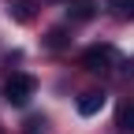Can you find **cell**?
I'll use <instances>...</instances> for the list:
<instances>
[{
  "label": "cell",
  "instance_id": "obj_6",
  "mask_svg": "<svg viewBox=\"0 0 134 134\" xmlns=\"http://www.w3.org/2000/svg\"><path fill=\"white\" fill-rule=\"evenodd\" d=\"M48 45L60 48V45H63V30H52V34H48Z\"/></svg>",
  "mask_w": 134,
  "mask_h": 134
},
{
  "label": "cell",
  "instance_id": "obj_7",
  "mask_svg": "<svg viewBox=\"0 0 134 134\" xmlns=\"http://www.w3.org/2000/svg\"><path fill=\"white\" fill-rule=\"evenodd\" d=\"M119 4H123V15H127V19H134V0H119Z\"/></svg>",
  "mask_w": 134,
  "mask_h": 134
},
{
  "label": "cell",
  "instance_id": "obj_1",
  "mask_svg": "<svg viewBox=\"0 0 134 134\" xmlns=\"http://www.w3.org/2000/svg\"><path fill=\"white\" fill-rule=\"evenodd\" d=\"M34 93H37V78H34V75H26V71H15V75H8V82H4V97H8V104H15V108H26Z\"/></svg>",
  "mask_w": 134,
  "mask_h": 134
},
{
  "label": "cell",
  "instance_id": "obj_2",
  "mask_svg": "<svg viewBox=\"0 0 134 134\" xmlns=\"http://www.w3.org/2000/svg\"><path fill=\"white\" fill-rule=\"evenodd\" d=\"M112 63H119V56H115L112 45H93L82 52V67H90V71H108Z\"/></svg>",
  "mask_w": 134,
  "mask_h": 134
},
{
  "label": "cell",
  "instance_id": "obj_4",
  "mask_svg": "<svg viewBox=\"0 0 134 134\" xmlns=\"http://www.w3.org/2000/svg\"><path fill=\"white\" fill-rule=\"evenodd\" d=\"M119 130L123 134H134V100H127V104L119 108Z\"/></svg>",
  "mask_w": 134,
  "mask_h": 134
},
{
  "label": "cell",
  "instance_id": "obj_5",
  "mask_svg": "<svg viewBox=\"0 0 134 134\" xmlns=\"http://www.w3.org/2000/svg\"><path fill=\"white\" fill-rule=\"evenodd\" d=\"M11 15H15L19 23H26V19H30V0H15V4H11Z\"/></svg>",
  "mask_w": 134,
  "mask_h": 134
},
{
  "label": "cell",
  "instance_id": "obj_3",
  "mask_svg": "<svg viewBox=\"0 0 134 134\" xmlns=\"http://www.w3.org/2000/svg\"><path fill=\"white\" fill-rule=\"evenodd\" d=\"M100 108H104V93H82L78 97V115H97Z\"/></svg>",
  "mask_w": 134,
  "mask_h": 134
}]
</instances>
